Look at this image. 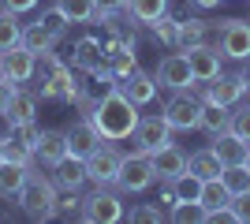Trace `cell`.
<instances>
[{
    "label": "cell",
    "instance_id": "cell-5",
    "mask_svg": "<svg viewBox=\"0 0 250 224\" xmlns=\"http://www.w3.org/2000/svg\"><path fill=\"white\" fill-rule=\"evenodd\" d=\"M217 53L224 60H250V22L247 19H224L217 30Z\"/></svg>",
    "mask_w": 250,
    "mask_h": 224
},
{
    "label": "cell",
    "instance_id": "cell-10",
    "mask_svg": "<svg viewBox=\"0 0 250 224\" xmlns=\"http://www.w3.org/2000/svg\"><path fill=\"white\" fill-rule=\"evenodd\" d=\"M153 79H157V86H165V90H194V86H198V79H194V71H190L187 53L165 56V60L157 64Z\"/></svg>",
    "mask_w": 250,
    "mask_h": 224
},
{
    "label": "cell",
    "instance_id": "cell-4",
    "mask_svg": "<svg viewBox=\"0 0 250 224\" xmlns=\"http://www.w3.org/2000/svg\"><path fill=\"white\" fill-rule=\"evenodd\" d=\"M157 183V172H153V157L149 153H142V149H135V153H124V168H120V180H116V187L124 194H142L149 191Z\"/></svg>",
    "mask_w": 250,
    "mask_h": 224
},
{
    "label": "cell",
    "instance_id": "cell-15",
    "mask_svg": "<svg viewBox=\"0 0 250 224\" xmlns=\"http://www.w3.org/2000/svg\"><path fill=\"white\" fill-rule=\"evenodd\" d=\"M86 180H90V176H86V161L75 157V153H67V157L52 168V183H56L60 191H79Z\"/></svg>",
    "mask_w": 250,
    "mask_h": 224
},
{
    "label": "cell",
    "instance_id": "cell-39",
    "mask_svg": "<svg viewBox=\"0 0 250 224\" xmlns=\"http://www.w3.org/2000/svg\"><path fill=\"white\" fill-rule=\"evenodd\" d=\"M231 135H239L243 142H250V105H243L239 112H231Z\"/></svg>",
    "mask_w": 250,
    "mask_h": 224
},
{
    "label": "cell",
    "instance_id": "cell-38",
    "mask_svg": "<svg viewBox=\"0 0 250 224\" xmlns=\"http://www.w3.org/2000/svg\"><path fill=\"white\" fill-rule=\"evenodd\" d=\"M165 217H168V209H165V205H135V209H131V221H135V224L165 221Z\"/></svg>",
    "mask_w": 250,
    "mask_h": 224
},
{
    "label": "cell",
    "instance_id": "cell-19",
    "mask_svg": "<svg viewBox=\"0 0 250 224\" xmlns=\"http://www.w3.org/2000/svg\"><path fill=\"white\" fill-rule=\"evenodd\" d=\"M198 131H206L209 139H217V135H228V131H231V108H224V105H206V101H202Z\"/></svg>",
    "mask_w": 250,
    "mask_h": 224
},
{
    "label": "cell",
    "instance_id": "cell-24",
    "mask_svg": "<svg viewBox=\"0 0 250 224\" xmlns=\"http://www.w3.org/2000/svg\"><path fill=\"white\" fill-rule=\"evenodd\" d=\"M187 168L198 176V180H220V172H224V161L213 153V146L209 149H198V153H190L187 157Z\"/></svg>",
    "mask_w": 250,
    "mask_h": 224
},
{
    "label": "cell",
    "instance_id": "cell-1",
    "mask_svg": "<svg viewBox=\"0 0 250 224\" xmlns=\"http://www.w3.org/2000/svg\"><path fill=\"white\" fill-rule=\"evenodd\" d=\"M86 120L97 127V135H101L104 142H124V139L135 135L142 112H138V105L124 94V90H120V86H116L112 94H104L101 101L86 112Z\"/></svg>",
    "mask_w": 250,
    "mask_h": 224
},
{
    "label": "cell",
    "instance_id": "cell-27",
    "mask_svg": "<svg viewBox=\"0 0 250 224\" xmlns=\"http://www.w3.org/2000/svg\"><path fill=\"white\" fill-rule=\"evenodd\" d=\"M22 45H26L30 53L45 56V53H52V45H56V38H52V34L45 30L42 22H30V26H22Z\"/></svg>",
    "mask_w": 250,
    "mask_h": 224
},
{
    "label": "cell",
    "instance_id": "cell-34",
    "mask_svg": "<svg viewBox=\"0 0 250 224\" xmlns=\"http://www.w3.org/2000/svg\"><path fill=\"white\" fill-rule=\"evenodd\" d=\"M8 139H15V142H22V146L30 149H38V139H42V127L34 123V120H22V123H11V135Z\"/></svg>",
    "mask_w": 250,
    "mask_h": 224
},
{
    "label": "cell",
    "instance_id": "cell-43",
    "mask_svg": "<svg viewBox=\"0 0 250 224\" xmlns=\"http://www.w3.org/2000/svg\"><path fill=\"white\" fill-rule=\"evenodd\" d=\"M176 202H179V198H176V187H172V180H165V187H161V205L172 209Z\"/></svg>",
    "mask_w": 250,
    "mask_h": 224
},
{
    "label": "cell",
    "instance_id": "cell-11",
    "mask_svg": "<svg viewBox=\"0 0 250 224\" xmlns=\"http://www.w3.org/2000/svg\"><path fill=\"white\" fill-rule=\"evenodd\" d=\"M131 139H135V149L157 153V149H165L168 142H172V123L165 120V112H161V116H142Z\"/></svg>",
    "mask_w": 250,
    "mask_h": 224
},
{
    "label": "cell",
    "instance_id": "cell-26",
    "mask_svg": "<svg viewBox=\"0 0 250 224\" xmlns=\"http://www.w3.org/2000/svg\"><path fill=\"white\" fill-rule=\"evenodd\" d=\"M34 112H38V90H15V94H11V105H8L11 123L34 120Z\"/></svg>",
    "mask_w": 250,
    "mask_h": 224
},
{
    "label": "cell",
    "instance_id": "cell-16",
    "mask_svg": "<svg viewBox=\"0 0 250 224\" xmlns=\"http://www.w3.org/2000/svg\"><path fill=\"white\" fill-rule=\"evenodd\" d=\"M120 90H124V94L131 97L135 105H149V101L157 97V90H161V86H157L153 75H146V71H138V67H135L131 75H124V79H120Z\"/></svg>",
    "mask_w": 250,
    "mask_h": 224
},
{
    "label": "cell",
    "instance_id": "cell-37",
    "mask_svg": "<svg viewBox=\"0 0 250 224\" xmlns=\"http://www.w3.org/2000/svg\"><path fill=\"white\" fill-rule=\"evenodd\" d=\"M4 161H15V164H34V153L22 146V142L4 139Z\"/></svg>",
    "mask_w": 250,
    "mask_h": 224
},
{
    "label": "cell",
    "instance_id": "cell-31",
    "mask_svg": "<svg viewBox=\"0 0 250 224\" xmlns=\"http://www.w3.org/2000/svg\"><path fill=\"white\" fill-rule=\"evenodd\" d=\"M220 183L228 187V194L250 191V168H247V164H228V168L220 172Z\"/></svg>",
    "mask_w": 250,
    "mask_h": 224
},
{
    "label": "cell",
    "instance_id": "cell-17",
    "mask_svg": "<svg viewBox=\"0 0 250 224\" xmlns=\"http://www.w3.org/2000/svg\"><path fill=\"white\" fill-rule=\"evenodd\" d=\"M153 157V172H157V180L165 183V180H176L179 172H187V153L179 146H172L168 142L165 149H157V153H149Z\"/></svg>",
    "mask_w": 250,
    "mask_h": 224
},
{
    "label": "cell",
    "instance_id": "cell-7",
    "mask_svg": "<svg viewBox=\"0 0 250 224\" xmlns=\"http://www.w3.org/2000/svg\"><path fill=\"white\" fill-rule=\"evenodd\" d=\"M124 202H120V194L108 191V187H97L94 194H86L83 198V217L79 221L86 224H116V221H124Z\"/></svg>",
    "mask_w": 250,
    "mask_h": 224
},
{
    "label": "cell",
    "instance_id": "cell-8",
    "mask_svg": "<svg viewBox=\"0 0 250 224\" xmlns=\"http://www.w3.org/2000/svg\"><path fill=\"white\" fill-rule=\"evenodd\" d=\"M247 79H243V71L239 75H224L220 71L217 79H209V82H202V101L206 105H224V108H231L235 101H243L247 97Z\"/></svg>",
    "mask_w": 250,
    "mask_h": 224
},
{
    "label": "cell",
    "instance_id": "cell-23",
    "mask_svg": "<svg viewBox=\"0 0 250 224\" xmlns=\"http://www.w3.org/2000/svg\"><path fill=\"white\" fill-rule=\"evenodd\" d=\"M209 38V22L206 19H179V38H176V49L179 53H190V49H198V45H206Z\"/></svg>",
    "mask_w": 250,
    "mask_h": 224
},
{
    "label": "cell",
    "instance_id": "cell-42",
    "mask_svg": "<svg viewBox=\"0 0 250 224\" xmlns=\"http://www.w3.org/2000/svg\"><path fill=\"white\" fill-rule=\"evenodd\" d=\"M0 8L22 15V11H34V8H38V0H0Z\"/></svg>",
    "mask_w": 250,
    "mask_h": 224
},
{
    "label": "cell",
    "instance_id": "cell-36",
    "mask_svg": "<svg viewBox=\"0 0 250 224\" xmlns=\"http://www.w3.org/2000/svg\"><path fill=\"white\" fill-rule=\"evenodd\" d=\"M38 22H42L45 30H49L52 38H56V41H63V34H67V26H71V22H67V15H63L60 8H45Z\"/></svg>",
    "mask_w": 250,
    "mask_h": 224
},
{
    "label": "cell",
    "instance_id": "cell-2",
    "mask_svg": "<svg viewBox=\"0 0 250 224\" xmlns=\"http://www.w3.org/2000/svg\"><path fill=\"white\" fill-rule=\"evenodd\" d=\"M15 202L22 205V213L30 221H52L56 217V183L45 180L38 168H30V176H26V183H22Z\"/></svg>",
    "mask_w": 250,
    "mask_h": 224
},
{
    "label": "cell",
    "instance_id": "cell-46",
    "mask_svg": "<svg viewBox=\"0 0 250 224\" xmlns=\"http://www.w3.org/2000/svg\"><path fill=\"white\" fill-rule=\"evenodd\" d=\"M243 79H247V86H250V64H247V71H243Z\"/></svg>",
    "mask_w": 250,
    "mask_h": 224
},
{
    "label": "cell",
    "instance_id": "cell-14",
    "mask_svg": "<svg viewBox=\"0 0 250 224\" xmlns=\"http://www.w3.org/2000/svg\"><path fill=\"white\" fill-rule=\"evenodd\" d=\"M104 60H108V53H104V45L97 41V38H83V41L75 45V56H71V64L79 67V71L86 75H94V71H104Z\"/></svg>",
    "mask_w": 250,
    "mask_h": 224
},
{
    "label": "cell",
    "instance_id": "cell-18",
    "mask_svg": "<svg viewBox=\"0 0 250 224\" xmlns=\"http://www.w3.org/2000/svg\"><path fill=\"white\" fill-rule=\"evenodd\" d=\"M34 157L42 161L45 168H56V164L67 157V139H63V131H42V139H38V149H34Z\"/></svg>",
    "mask_w": 250,
    "mask_h": 224
},
{
    "label": "cell",
    "instance_id": "cell-48",
    "mask_svg": "<svg viewBox=\"0 0 250 224\" xmlns=\"http://www.w3.org/2000/svg\"><path fill=\"white\" fill-rule=\"evenodd\" d=\"M0 75H4V53H0Z\"/></svg>",
    "mask_w": 250,
    "mask_h": 224
},
{
    "label": "cell",
    "instance_id": "cell-33",
    "mask_svg": "<svg viewBox=\"0 0 250 224\" xmlns=\"http://www.w3.org/2000/svg\"><path fill=\"white\" fill-rule=\"evenodd\" d=\"M56 217H63V221H79V217H83V198H79V191H60L56 194Z\"/></svg>",
    "mask_w": 250,
    "mask_h": 224
},
{
    "label": "cell",
    "instance_id": "cell-21",
    "mask_svg": "<svg viewBox=\"0 0 250 224\" xmlns=\"http://www.w3.org/2000/svg\"><path fill=\"white\" fill-rule=\"evenodd\" d=\"M213 153H217L220 161H224V168L228 164H247V153H250V142H243L239 135H217L213 139Z\"/></svg>",
    "mask_w": 250,
    "mask_h": 224
},
{
    "label": "cell",
    "instance_id": "cell-49",
    "mask_svg": "<svg viewBox=\"0 0 250 224\" xmlns=\"http://www.w3.org/2000/svg\"><path fill=\"white\" fill-rule=\"evenodd\" d=\"M247 168H250V153H247Z\"/></svg>",
    "mask_w": 250,
    "mask_h": 224
},
{
    "label": "cell",
    "instance_id": "cell-9",
    "mask_svg": "<svg viewBox=\"0 0 250 224\" xmlns=\"http://www.w3.org/2000/svg\"><path fill=\"white\" fill-rule=\"evenodd\" d=\"M165 120L172 123V131H194L198 127V112H202V101L190 90H172V97L165 101Z\"/></svg>",
    "mask_w": 250,
    "mask_h": 224
},
{
    "label": "cell",
    "instance_id": "cell-32",
    "mask_svg": "<svg viewBox=\"0 0 250 224\" xmlns=\"http://www.w3.org/2000/svg\"><path fill=\"white\" fill-rule=\"evenodd\" d=\"M168 221L190 224V221H209V213H206V205H202V202H176L172 209H168Z\"/></svg>",
    "mask_w": 250,
    "mask_h": 224
},
{
    "label": "cell",
    "instance_id": "cell-13",
    "mask_svg": "<svg viewBox=\"0 0 250 224\" xmlns=\"http://www.w3.org/2000/svg\"><path fill=\"white\" fill-rule=\"evenodd\" d=\"M63 139H67V153H75V157H83V161L104 142L90 120H79V123H71V127L63 131Z\"/></svg>",
    "mask_w": 250,
    "mask_h": 224
},
{
    "label": "cell",
    "instance_id": "cell-25",
    "mask_svg": "<svg viewBox=\"0 0 250 224\" xmlns=\"http://www.w3.org/2000/svg\"><path fill=\"white\" fill-rule=\"evenodd\" d=\"M127 15L135 22H142V26H149V22H157L161 15L168 11V0H127Z\"/></svg>",
    "mask_w": 250,
    "mask_h": 224
},
{
    "label": "cell",
    "instance_id": "cell-40",
    "mask_svg": "<svg viewBox=\"0 0 250 224\" xmlns=\"http://www.w3.org/2000/svg\"><path fill=\"white\" fill-rule=\"evenodd\" d=\"M231 213H235V224H250V191L231 194Z\"/></svg>",
    "mask_w": 250,
    "mask_h": 224
},
{
    "label": "cell",
    "instance_id": "cell-35",
    "mask_svg": "<svg viewBox=\"0 0 250 224\" xmlns=\"http://www.w3.org/2000/svg\"><path fill=\"white\" fill-rule=\"evenodd\" d=\"M153 26V38L157 41H165V45H176V38H179V19L172 15V11H165L157 22H149Z\"/></svg>",
    "mask_w": 250,
    "mask_h": 224
},
{
    "label": "cell",
    "instance_id": "cell-6",
    "mask_svg": "<svg viewBox=\"0 0 250 224\" xmlns=\"http://www.w3.org/2000/svg\"><path fill=\"white\" fill-rule=\"evenodd\" d=\"M120 168H124V153H120L112 142H101V146L86 157V176H90V183H97V187H116Z\"/></svg>",
    "mask_w": 250,
    "mask_h": 224
},
{
    "label": "cell",
    "instance_id": "cell-50",
    "mask_svg": "<svg viewBox=\"0 0 250 224\" xmlns=\"http://www.w3.org/2000/svg\"><path fill=\"white\" fill-rule=\"evenodd\" d=\"M0 221H4V209H0Z\"/></svg>",
    "mask_w": 250,
    "mask_h": 224
},
{
    "label": "cell",
    "instance_id": "cell-45",
    "mask_svg": "<svg viewBox=\"0 0 250 224\" xmlns=\"http://www.w3.org/2000/svg\"><path fill=\"white\" fill-rule=\"evenodd\" d=\"M190 4H194V8H217L220 0H190Z\"/></svg>",
    "mask_w": 250,
    "mask_h": 224
},
{
    "label": "cell",
    "instance_id": "cell-29",
    "mask_svg": "<svg viewBox=\"0 0 250 224\" xmlns=\"http://www.w3.org/2000/svg\"><path fill=\"white\" fill-rule=\"evenodd\" d=\"M22 41V22L15 11H4L0 8V53H8L11 45Z\"/></svg>",
    "mask_w": 250,
    "mask_h": 224
},
{
    "label": "cell",
    "instance_id": "cell-12",
    "mask_svg": "<svg viewBox=\"0 0 250 224\" xmlns=\"http://www.w3.org/2000/svg\"><path fill=\"white\" fill-rule=\"evenodd\" d=\"M34 71H38V53H30L22 41L11 45L8 53H4V75H8L15 86H19V82H30Z\"/></svg>",
    "mask_w": 250,
    "mask_h": 224
},
{
    "label": "cell",
    "instance_id": "cell-41",
    "mask_svg": "<svg viewBox=\"0 0 250 224\" xmlns=\"http://www.w3.org/2000/svg\"><path fill=\"white\" fill-rule=\"evenodd\" d=\"M19 86L11 82L8 75H0V112H8V105H11V94H15Z\"/></svg>",
    "mask_w": 250,
    "mask_h": 224
},
{
    "label": "cell",
    "instance_id": "cell-47",
    "mask_svg": "<svg viewBox=\"0 0 250 224\" xmlns=\"http://www.w3.org/2000/svg\"><path fill=\"white\" fill-rule=\"evenodd\" d=\"M0 161H4V139H0Z\"/></svg>",
    "mask_w": 250,
    "mask_h": 224
},
{
    "label": "cell",
    "instance_id": "cell-22",
    "mask_svg": "<svg viewBox=\"0 0 250 224\" xmlns=\"http://www.w3.org/2000/svg\"><path fill=\"white\" fill-rule=\"evenodd\" d=\"M34 164H15V161H0V198H19L22 183L30 176Z\"/></svg>",
    "mask_w": 250,
    "mask_h": 224
},
{
    "label": "cell",
    "instance_id": "cell-20",
    "mask_svg": "<svg viewBox=\"0 0 250 224\" xmlns=\"http://www.w3.org/2000/svg\"><path fill=\"white\" fill-rule=\"evenodd\" d=\"M187 60H190V71H194L198 82H209V79H217V75H220V53H217V49H209V45L190 49Z\"/></svg>",
    "mask_w": 250,
    "mask_h": 224
},
{
    "label": "cell",
    "instance_id": "cell-30",
    "mask_svg": "<svg viewBox=\"0 0 250 224\" xmlns=\"http://www.w3.org/2000/svg\"><path fill=\"white\" fill-rule=\"evenodd\" d=\"M202 205H206V213H213V209H224V205L231 202V194H228V187L220 180H206L202 183V198H198Z\"/></svg>",
    "mask_w": 250,
    "mask_h": 224
},
{
    "label": "cell",
    "instance_id": "cell-28",
    "mask_svg": "<svg viewBox=\"0 0 250 224\" xmlns=\"http://www.w3.org/2000/svg\"><path fill=\"white\" fill-rule=\"evenodd\" d=\"M56 8L67 15V22H94L97 19V0H56Z\"/></svg>",
    "mask_w": 250,
    "mask_h": 224
},
{
    "label": "cell",
    "instance_id": "cell-3",
    "mask_svg": "<svg viewBox=\"0 0 250 224\" xmlns=\"http://www.w3.org/2000/svg\"><path fill=\"white\" fill-rule=\"evenodd\" d=\"M42 86H38V97H63V101H79L83 94V82L71 75V67L60 64L52 53L42 56Z\"/></svg>",
    "mask_w": 250,
    "mask_h": 224
},
{
    "label": "cell",
    "instance_id": "cell-44",
    "mask_svg": "<svg viewBox=\"0 0 250 224\" xmlns=\"http://www.w3.org/2000/svg\"><path fill=\"white\" fill-rule=\"evenodd\" d=\"M127 0H97V11H124Z\"/></svg>",
    "mask_w": 250,
    "mask_h": 224
}]
</instances>
